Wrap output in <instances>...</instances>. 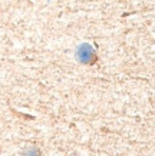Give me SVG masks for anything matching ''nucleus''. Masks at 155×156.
Segmentation results:
<instances>
[{"label": "nucleus", "instance_id": "nucleus-1", "mask_svg": "<svg viewBox=\"0 0 155 156\" xmlns=\"http://www.w3.org/2000/svg\"><path fill=\"white\" fill-rule=\"evenodd\" d=\"M76 59L80 62V63H85V65H89V63H94L95 59H96V53H95V49L92 44L89 43H82L76 48Z\"/></svg>", "mask_w": 155, "mask_h": 156}]
</instances>
